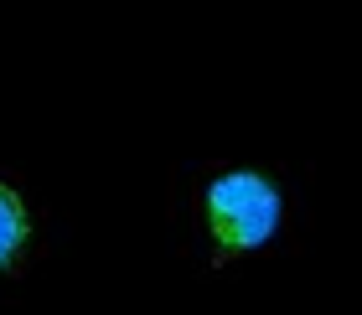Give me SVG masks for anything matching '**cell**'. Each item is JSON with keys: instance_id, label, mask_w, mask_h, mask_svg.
Returning <instances> with one entry per match:
<instances>
[{"instance_id": "cell-1", "label": "cell", "mask_w": 362, "mask_h": 315, "mask_svg": "<svg viewBox=\"0 0 362 315\" xmlns=\"http://www.w3.org/2000/svg\"><path fill=\"white\" fill-rule=\"evenodd\" d=\"M207 222H212V238H218L223 254L259 248L279 227V191L254 171L218 176L207 186Z\"/></svg>"}, {"instance_id": "cell-2", "label": "cell", "mask_w": 362, "mask_h": 315, "mask_svg": "<svg viewBox=\"0 0 362 315\" xmlns=\"http://www.w3.org/2000/svg\"><path fill=\"white\" fill-rule=\"evenodd\" d=\"M31 233V222H26V207H21V196H16L11 186H0V269L21 254V243Z\"/></svg>"}]
</instances>
